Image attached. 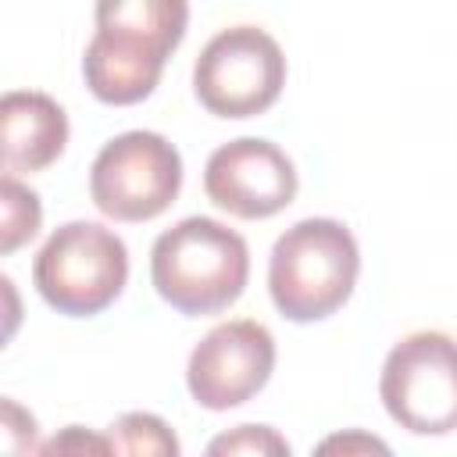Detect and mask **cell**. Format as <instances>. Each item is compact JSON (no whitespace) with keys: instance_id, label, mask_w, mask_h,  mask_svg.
Wrapping results in <instances>:
<instances>
[{"instance_id":"3","label":"cell","mask_w":457,"mask_h":457,"mask_svg":"<svg viewBox=\"0 0 457 457\" xmlns=\"http://www.w3.org/2000/svg\"><path fill=\"white\" fill-rule=\"evenodd\" d=\"M361 271L353 232L336 218H303L286 228L268 257V293L282 318L307 325L336 314Z\"/></svg>"},{"instance_id":"9","label":"cell","mask_w":457,"mask_h":457,"mask_svg":"<svg viewBox=\"0 0 457 457\" xmlns=\"http://www.w3.org/2000/svg\"><path fill=\"white\" fill-rule=\"evenodd\" d=\"M296 168L268 139L243 136L221 143L204 168V193L214 207L243 221H261L286 211L296 196Z\"/></svg>"},{"instance_id":"15","label":"cell","mask_w":457,"mask_h":457,"mask_svg":"<svg viewBox=\"0 0 457 457\" xmlns=\"http://www.w3.org/2000/svg\"><path fill=\"white\" fill-rule=\"evenodd\" d=\"M321 450H325V453H328V450H343V453H346V450H378V453H386L389 446H386V443H378V439H371V436H357V432H353V436L325 439V443H321Z\"/></svg>"},{"instance_id":"13","label":"cell","mask_w":457,"mask_h":457,"mask_svg":"<svg viewBox=\"0 0 457 457\" xmlns=\"http://www.w3.org/2000/svg\"><path fill=\"white\" fill-rule=\"evenodd\" d=\"M207 453H250V457L253 453L257 457L261 453H289V443L268 425H239V428L211 439Z\"/></svg>"},{"instance_id":"11","label":"cell","mask_w":457,"mask_h":457,"mask_svg":"<svg viewBox=\"0 0 457 457\" xmlns=\"http://www.w3.org/2000/svg\"><path fill=\"white\" fill-rule=\"evenodd\" d=\"M0 250L4 253H14L25 239H32L39 232V221H43V207H39V196L21 186L11 171H4V186H0Z\"/></svg>"},{"instance_id":"5","label":"cell","mask_w":457,"mask_h":457,"mask_svg":"<svg viewBox=\"0 0 457 457\" xmlns=\"http://www.w3.org/2000/svg\"><path fill=\"white\" fill-rule=\"evenodd\" d=\"M378 396L386 414L414 436L457 428V339L436 328L403 336L382 364Z\"/></svg>"},{"instance_id":"12","label":"cell","mask_w":457,"mask_h":457,"mask_svg":"<svg viewBox=\"0 0 457 457\" xmlns=\"http://www.w3.org/2000/svg\"><path fill=\"white\" fill-rule=\"evenodd\" d=\"M107 443L114 453H161V457L179 453V439L168 428V421L157 414H146V411L121 414L107 428Z\"/></svg>"},{"instance_id":"2","label":"cell","mask_w":457,"mask_h":457,"mask_svg":"<svg viewBox=\"0 0 457 457\" xmlns=\"http://www.w3.org/2000/svg\"><path fill=\"white\" fill-rule=\"evenodd\" d=\"M150 278L179 314L204 318L232 307L250 278L246 239L204 214L164 228L150 246Z\"/></svg>"},{"instance_id":"6","label":"cell","mask_w":457,"mask_h":457,"mask_svg":"<svg viewBox=\"0 0 457 457\" xmlns=\"http://www.w3.org/2000/svg\"><path fill=\"white\" fill-rule=\"evenodd\" d=\"M286 86V54L257 25L221 29L196 57L193 89L196 100L218 118L264 114Z\"/></svg>"},{"instance_id":"8","label":"cell","mask_w":457,"mask_h":457,"mask_svg":"<svg viewBox=\"0 0 457 457\" xmlns=\"http://www.w3.org/2000/svg\"><path fill=\"white\" fill-rule=\"evenodd\" d=\"M275 371V339L253 318L214 325L189 353L186 386L207 411H232L253 400Z\"/></svg>"},{"instance_id":"14","label":"cell","mask_w":457,"mask_h":457,"mask_svg":"<svg viewBox=\"0 0 457 457\" xmlns=\"http://www.w3.org/2000/svg\"><path fill=\"white\" fill-rule=\"evenodd\" d=\"M86 446H93V450H100V453H107L111 450V443H107V436H96V439H82V432H79V425H71L68 428V436H61V439H54V443H46L43 450L46 453H54V450H86Z\"/></svg>"},{"instance_id":"1","label":"cell","mask_w":457,"mask_h":457,"mask_svg":"<svg viewBox=\"0 0 457 457\" xmlns=\"http://www.w3.org/2000/svg\"><path fill=\"white\" fill-rule=\"evenodd\" d=\"M189 25V0H96V32L82 75L100 104L146 100Z\"/></svg>"},{"instance_id":"7","label":"cell","mask_w":457,"mask_h":457,"mask_svg":"<svg viewBox=\"0 0 457 457\" xmlns=\"http://www.w3.org/2000/svg\"><path fill=\"white\" fill-rule=\"evenodd\" d=\"M182 189V157L146 129L121 132L100 146L89 168V196L114 221H150L164 214Z\"/></svg>"},{"instance_id":"4","label":"cell","mask_w":457,"mask_h":457,"mask_svg":"<svg viewBox=\"0 0 457 457\" xmlns=\"http://www.w3.org/2000/svg\"><path fill=\"white\" fill-rule=\"evenodd\" d=\"M32 282L57 314L93 318L121 296L129 282V250L107 225L68 221L39 246Z\"/></svg>"},{"instance_id":"10","label":"cell","mask_w":457,"mask_h":457,"mask_svg":"<svg viewBox=\"0 0 457 457\" xmlns=\"http://www.w3.org/2000/svg\"><path fill=\"white\" fill-rule=\"evenodd\" d=\"M0 129H4V171H43L50 168L68 143V114L64 107L36 89H11L0 100Z\"/></svg>"}]
</instances>
